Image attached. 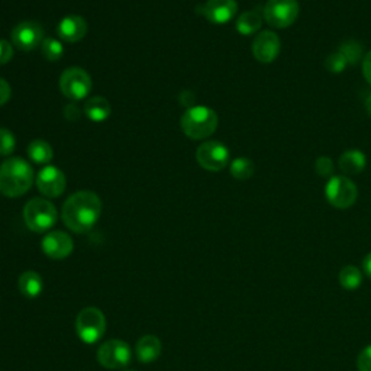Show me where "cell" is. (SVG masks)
<instances>
[{
	"instance_id": "6da1fadb",
	"label": "cell",
	"mask_w": 371,
	"mask_h": 371,
	"mask_svg": "<svg viewBox=\"0 0 371 371\" xmlns=\"http://www.w3.org/2000/svg\"><path fill=\"white\" fill-rule=\"evenodd\" d=\"M102 213V202L99 196L93 192L82 190L71 195L63 206V220L65 227L76 232H89L99 220Z\"/></svg>"
},
{
	"instance_id": "7a4b0ae2",
	"label": "cell",
	"mask_w": 371,
	"mask_h": 371,
	"mask_svg": "<svg viewBox=\"0 0 371 371\" xmlns=\"http://www.w3.org/2000/svg\"><path fill=\"white\" fill-rule=\"evenodd\" d=\"M32 181V167L23 158L14 157L0 166V193L6 198L23 196L31 189Z\"/></svg>"
},
{
	"instance_id": "3957f363",
	"label": "cell",
	"mask_w": 371,
	"mask_h": 371,
	"mask_svg": "<svg viewBox=\"0 0 371 371\" xmlns=\"http://www.w3.org/2000/svg\"><path fill=\"white\" fill-rule=\"evenodd\" d=\"M181 129L192 139H205L217 128V115L208 106H192L181 118Z\"/></svg>"
},
{
	"instance_id": "277c9868",
	"label": "cell",
	"mask_w": 371,
	"mask_h": 371,
	"mask_svg": "<svg viewBox=\"0 0 371 371\" xmlns=\"http://www.w3.org/2000/svg\"><path fill=\"white\" fill-rule=\"evenodd\" d=\"M23 219L31 231L43 234L50 231L55 225L57 209L51 202L41 198H35L25 205Z\"/></svg>"
},
{
	"instance_id": "5b68a950",
	"label": "cell",
	"mask_w": 371,
	"mask_h": 371,
	"mask_svg": "<svg viewBox=\"0 0 371 371\" xmlns=\"http://www.w3.org/2000/svg\"><path fill=\"white\" fill-rule=\"evenodd\" d=\"M76 332L86 344H96L106 332V318L97 308H85L76 318Z\"/></svg>"
},
{
	"instance_id": "8992f818",
	"label": "cell",
	"mask_w": 371,
	"mask_h": 371,
	"mask_svg": "<svg viewBox=\"0 0 371 371\" xmlns=\"http://www.w3.org/2000/svg\"><path fill=\"white\" fill-rule=\"evenodd\" d=\"M326 200L337 209L351 208L358 196L357 186L344 176H333L325 186Z\"/></svg>"
},
{
	"instance_id": "52a82bcc",
	"label": "cell",
	"mask_w": 371,
	"mask_h": 371,
	"mask_svg": "<svg viewBox=\"0 0 371 371\" xmlns=\"http://www.w3.org/2000/svg\"><path fill=\"white\" fill-rule=\"evenodd\" d=\"M60 89L70 100H83L92 90V79L83 68L71 67L61 74Z\"/></svg>"
},
{
	"instance_id": "ba28073f",
	"label": "cell",
	"mask_w": 371,
	"mask_h": 371,
	"mask_svg": "<svg viewBox=\"0 0 371 371\" xmlns=\"http://www.w3.org/2000/svg\"><path fill=\"white\" fill-rule=\"evenodd\" d=\"M298 0H269L263 11V18L273 28H287L299 16Z\"/></svg>"
},
{
	"instance_id": "9c48e42d",
	"label": "cell",
	"mask_w": 371,
	"mask_h": 371,
	"mask_svg": "<svg viewBox=\"0 0 371 371\" xmlns=\"http://www.w3.org/2000/svg\"><path fill=\"white\" fill-rule=\"evenodd\" d=\"M132 358L131 347L121 340H109L97 350V361L109 370H122Z\"/></svg>"
},
{
	"instance_id": "30bf717a",
	"label": "cell",
	"mask_w": 371,
	"mask_h": 371,
	"mask_svg": "<svg viewBox=\"0 0 371 371\" xmlns=\"http://www.w3.org/2000/svg\"><path fill=\"white\" fill-rule=\"evenodd\" d=\"M198 163L208 171H220L230 163V150L219 141L203 142L196 151Z\"/></svg>"
},
{
	"instance_id": "8fae6325",
	"label": "cell",
	"mask_w": 371,
	"mask_h": 371,
	"mask_svg": "<svg viewBox=\"0 0 371 371\" xmlns=\"http://www.w3.org/2000/svg\"><path fill=\"white\" fill-rule=\"evenodd\" d=\"M12 43L21 51H33L44 43L43 26L33 21L21 22L12 31Z\"/></svg>"
},
{
	"instance_id": "7c38bea8",
	"label": "cell",
	"mask_w": 371,
	"mask_h": 371,
	"mask_svg": "<svg viewBox=\"0 0 371 371\" xmlns=\"http://www.w3.org/2000/svg\"><path fill=\"white\" fill-rule=\"evenodd\" d=\"M280 53V38L273 31L259 32L252 43V55L263 64L273 63Z\"/></svg>"
},
{
	"instance_id": "4fadbf2b",
	"label": "cell",
	"mask_w": 371,
	"mask_h": 371,
	"mask_svg": "<svg viewBox=\"0 0 371 371\" xmlns=\"http://www.w3.org/2000/svg\"><path fill=\"white\" fill-rule=\"evenodd\" d=\"M65 176L64 173L54 167L47 166L44 167L38 176H36V186H38L40 192L47 198H58L65 190Z\"/></svg>"
},
{
	"instance_id": "5bb4252c",
	"label": "cell",
	"mask_w": 371,
	"mask_h": 371,
	"mask_svg": "<svg viewBox=\"0 0 371 371\" xmlns=\"http://www.w3.org/2000/svg\"><path fill=\"white\" fill-rule=\"evenodd\" d=\"M238 11L237 0H208L202 8V14L212 23H227L230 22Z\"/></svg>"
},
{
	"instance_id": "9a60e30c",
	"label": "cell",
	"mask_w": 371,
	"mask_h": 371,
	"mask_svg": "<svg viewBox=\"0 0 371 371\" xmlns=\"http://www.w3.org/2000/svg\"><path fill=\"white\" fill-rule=\"evenodd\" d=\"M43 251L47 257L53 259H64L67 258L74 248L72 240L68 234L63 231H54L44 237L43 240Z\"/></svg>"
},
{
	"instance_id": "2e32d148",
	"label": "cell",
	"mask_w": 371,
	"mask_h": 371,
	"mask_svg": "<svg viewBox=\"0 0 371 371\" xmlns=\"http://www.w3.org/2000/svg\"><path fill=\"white\" fill-rule=\"evenodd\" d=\"M58 35L65 43H79L87 33V22L79 15H68L58 23Z\"/></svg>"
},
{
	"instance_id": "e0dca14e",
	"label": "cell",
	"mask_w": 371,
	"mask_h": 371,
	"mask_svg": "<svg viewBox=\"0 0 371 371\" xmlns=\"http://www.w3.org/2000/svg\"><path fill=\"white\" fill-rule=\"evenodd\" d=\"M161 341L154 337V335H145L142 337L138 343H136V347H135V354H136V358L144 362V364H150V362H154L160 354H161Z\"/></svg>"
},
{
	"instance_id": "ac0fdd59",
	"label": "cell",
	"mask_w": 371,
	"mask_h": 371,
	"mask_svg": "<svg viewBox=\"0 0 371 371\" xmlns=\"http://www.w3.org/2000/svg\"><path fill=\"white\" fill-rule=\"evenodd\" d=\"M18 287L26 299H35L43 293V277L35 271H25L18 280Z\"/></svg>"
},
{
	"instance_id": "d6986e66",
	"label": "cell",
	"mask_w": 371,
	"mask_h": 371,
	"mask_svg": "<svg viewBox=\"0 0 371 371\" xmlns=\"http://www.w3.org/2000/svg\"><path fill=\"white\" fill-rule=\"evenodd\" d=\"M85 110H86V117L92 122L100 124L104 122L110 117V114H112V106H110V103L104 97L96 96L87 100Z\"/></svg>"
},
{
	"instance_id": "ffe728a7",
	"label": "cell",
	"mask_w": 371,
	"mask_h": 371,
	"mask_svg": "<svg viewBox=\"0 0 371 371\" xmlns=\"http://www.w3.org/2000/svg\"><path fill=\"white\" fill-rule=\"evenodd\" d=\"M340 168L347 176H355L364 171L367 166V158L362 151L358 150H350L345 151L340 158Z\"/></svg>"
},
{
	"instance_id": "44dd1931",
	"label": "cell",
	"mask_w": 371,
	"mask_h": 371,
	"mask_svg": "<svg viewBox=\"0 0 371 371\" xmlns=\"http://www.w3.org/2000/svg\"><path fill=\"white\" fill-rule=\"evenodd\" d=\"M28 156L36 164H47L53 160L54 151L47 141L35 139L28 145Z\"/></svg>"
},
{
	"instance_id": "7402d4cb",
	"label": "cell",
	"mask_w": 371,
	"mask_h": 371,
	"mask_svg": "<svg viewBox=\"0 0 371 371\" xmlns=\"http://www.w3.org/2000/svg\"><path fill=\"white\" fill-rule=\"evenodd\" d=\"M263 25V18L258 12H245L237 19V31L241 35H252L259 31Z\"/></svg>"
},
{
	"instance_id": "603a6c76",
	"label": "cell",
	"mask_w": 371,
	"mask_h": 371,
	"mask_svg": "<svg viewBox=\"0 0 371 371\" xmlns=\"http://www.w3.org/2000/svg\"><path fill=\"white\" fill-rule=\"evenodd\" d=\"M340 283L345 290H357L362 284V273L355 266H345L340 271Z\"/></svg>"
},
{
	"instance_id": "cb8c5ba5",
	"label": "cell",
	"mask_w": 371,
	"mask_h": 371,
	"mask_svg": "<svg viewBox=\"0 0 371 371\" xmlns=\"http://www.w3.org/2000/svg\"><path fill=\"white\" fill-rule=\"evenodd\" d=\"M254 171H255V166L249 158L240 157L231 163V174L237 180H248L249 177H252Z\"/></svg>"
},
{
	"instance_id": "d4e9b609",
	"label": "cell",
	"mask_w": 371,
	"mask_h": 371,
	"mask_svg": "<svg viewBox=\"0 0 371 371\" xmlns=\"http://www.w3.org/2000/svg\"><path fill=\"white\" fill-rule=\"evenodd\" d=\"M340 53L350 65H355L362 57V45L354 40H350L340 45Z\"/></svg>"
},
{
	"instance_id": "484cf974",
	"label": "cell",
	"mask_w": 371,
	"mask_h": 371,
	"mask_svg": "<svg viewBox=\"0 0 371 371\" xmlns=\"http://www.w3.org/2000/svg\"><path fill=\"white\" fill-rule=\"evenodd\" d=\"M41 53L48 61H58L64 54V47L61 41L54 38H47L41 44Z\"/></svg>"
},
{
	"instance_id": "4316f807",
	"label": "cell",
	"mask_w": 371,
	"mask_h": 371,
	"mask_svg": "<svg viewBox=\"0 0 371 371\" xmlns=\"http://www.w3.org/2000/svg\"><path fill=\"white\" fill-rule=\"evenodd\" d=\"M16 148V139L9 129L0 128V156H11Z\"/></svg>"
},
{
	"instance_id": "83f0119b",
	"label": "cell",
	"mask_w": 371,
	"mask_h": 371,
	"mask_svg": "<svg viewBox=\"0 0 371 371\" xmlns=\"http://www.w3.org/2000/svg\"><path fill=\"white\" fill-rule=\"evenodd\" d=\"M347 60L344 58V55L338 51V53H332L326 57L325 60V68L333 74H338L341 71L345 70L347 67Z\"/></svg>"
},
{
	"instance_id": "f1b7e54d",
	"label": "cell",
	"mask_w": 371,
	"mask_h": 371,
	"mask_svg": "<svg viewBox=\"0 0 371 371\" xmlns=\"http://www.w3.org/2000/svg\"><path fill=\"white\" fill-rule=\"evenodd\" d=\"M315 170L321 177H328L333 171V161L329 157H319L315 163Z\"/></svg>"
},
{
	"instance_id": "f546056e",
	"label": "cell",
	"mask_w": 371,
	"mask_h": 371,
	"mask_svg": "<svg viewBox=\"0 0 371 371\" xmlns=\"http://www.w3.org/2000/svg\"><path fill=\"white\" fill-rule=\"evenodd\" d=\"M358 371H371V345L361 350L357 358Z\"/></svg>"
},
{
	"instance_id": "4dcf8cb0",
	"label": "cell",
	"mask_w": 371,
	"mask_h": 371,
	"mask_svg": "<svg viewBox=\"0 0 371 371\" xmlns=\"http://www.w3.org/2000/svg\"><path fill=\"white\" fill-rule=\"evenodd\" d=\"M14 57V47L11 45V43L0 40V65L8 64Z\"/></svg>"
},
{
	"instance_id": "1f68e13d",
	"label": "cell",
	"mask_w": 371,
	"mask_h": 371,
	"mask_svg": "<svg viewBox=\"0 0 371 371\" xmlns=\"http://www.w3.org/2000/svg\"><path fill=\"white\" fill-rule=\"evenodd\" d=\"M11 95H12V90H11L9 83L4 79H0V106H4L5 103L9 102Z\"/></svg>"
},
{
	"instance_id": "d6a6232c",
	"label": "cell",
	"mask_w": 371,
	"mask_h": 371,
	"mask_svg": "<svg viewBox=\"0 0 371 371\" xmlns=\"http://www.w3.org/2000/svg\"><path fill=\"white\" fill-rule=\"evenodd\" d=\"M362 72H364L365 80L371 86V51L365 55V58L362 61Z\"/></svg>"
},
{
	"instance_id": "836d02e7",
	"label": "cell",
	"mask_w": 371,
	"mask_h": 371,
	"mask_svg": "<svg viewBox=\"0 0 371 371\" xmlns=\"http://www.w3.org/2000/svg\"><path fill=\"white\" fill-rule=\"evenodd\" d=\"M64 117L68 119V121H76V119H79L80 118V112H79V109L76 107V106H72V104H68V106H65V109H64Z\"/></svg>"
},
{
	"instance_id": "e575fe53",
	"label": "cell",
	"mask_w": 371,
	"mask_h": 371,
	"mask_svg": "<svg viewBox=\"0 0 371 371\" xmlns=\"http://www.w3.org/2000/svg\"><path fill=\"white\" fill-rule=\"evenodd\" d=\"M362 269L368 277H371V252H368L362 262Z\"/></svg>"
},
{
	"instance_id": "d590c367",
	"label": "cell",
	"mask_w": 371,
	"mask_h": 371,
	"mask_svg": "<svg viewBox=\"0 0 371 371\" xmlns=\"http://www.w3.org/2000/svg\"><path fill=\"white\" fill-rule=\"evenodd\" d=\"M365 110H367L368 117L371 118V93H370V95H368V97L365 99Z\"/></svg>"
},
{
	"instance_id": "8d00e7d4",
	"label": "cell",
	"mask_w": 371,
	"mask_h": 371,
	"mask_svg": "<svg viewBox=\"0 0 371 371\" xmlns=\"http://www.w3.org/2000/svg\"><path fill=\"white\" fill-rule=\"evenodd\" d=\"M125 371H135V370H125Z\"/></svg>"
}]
</instances>
